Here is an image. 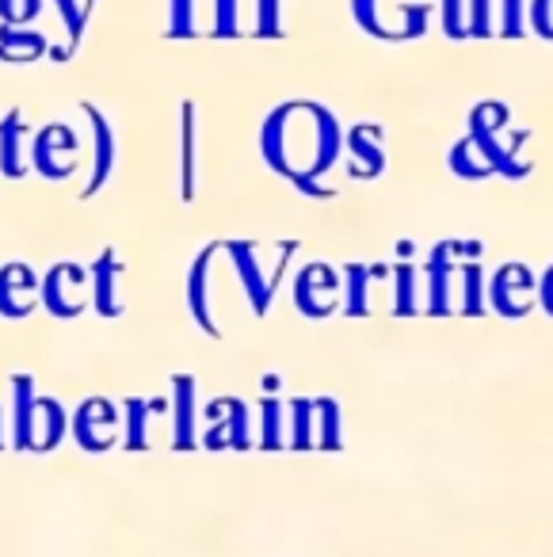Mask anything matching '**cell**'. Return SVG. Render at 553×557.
I'll return each mask as SVG.
<instances>
[{
    "instance_id": "obj_1",
    "label": "cell",
    "mask_w": 553,
    "mask_h": 557,
    "mask_svg": "<svg viewBox=\"0 0 553 557\" xmlns=\"http://www.w3.org/2000/svg\"><path fill=\"white\" fill-rule=\"evenodd\" d=\"M298 153H306V180L324 172L340 153V126L324 108L314 103H286L263 126V157L275 172L294 180Z\"/></svg>"
},
{
    "instance_id": "obj_2",
    "label": "cell",
    "mask_w": 553,
    "mask_h": 557,
    "mask_svg": "<svg viewBox=\"0 0 553 557\" xmlns=\"http://www.w3.org/2000/svg\"><path fill=\"white\" fill-rule=\"evenodd\" d=\"M27 161L42 172L47 180H65L77 172V134L65 123L42 126L32 138V157Z\"/></svg>"
},
{
    "instance_id": "obj_3",
    "label": "cell",
    "mask_w": 553,
    "mask_h": 557,
    "mask_svg": "<svg viewBox=\"0 0 553 557\" xmlns=\"http://www.w3.org/2000/svg\"><path fill=\"white\" fill-rule=\"evenodd\" d=\"M81 287H85V271L73 263H58L47 278H42V302L58 318H77L81 313Z\"/></svg>"
},
{
    "instance_id": "obj_4",
    "label": "cell",
    "mask_w": 553,
    "mask_h": 557,
    "mask_svg": "<svg viewBox=\"0 0 553 557\" xmlns=\"http://www.w3.org/2000/svg\"><path fill=\"white\" fill-rule=\"evenodd\" d=\"M88 115V123H93V146H96V169H93V184L85 187V195H96L103 184L111 180V169H115L119 161V146H115V131H111L108 115H103L96 103H81Z\"/></svg>"
},
{
    "instance_id": "obj_5",
    "label": "cell",
    "mask_w": 553,
    "mask_h": 557,
    "mask_svg": "<svg viewBox=\"0 0 553 557\" xmlns=\"http://www.w3.org/2000/svg\"><path fill=\"white\" fill-rule=\"evenodd\" d=\"M27 123L20 111H9V119H0V172L9 180H20L27 172V153H24Z\"/></svg>"
},
{
    "instance_id": "obj_6",
    "label": "cell",
    "mask_w": 553,
    "mask_h": 557,
    "mask_svg": "<svg viewBox=\"0 0 553 557\" xmlns=\"http://www.w3.org/2000/svg\"><path fill=\"white\" fill-rule=\"evenodd\" d=\"M39 287V278L32 275V268L24 263H12V268H0V313L4 318H24L32 310V302L20 295H32Z\"/></svg>"
},
{
    "instance_id": "obj_7",
    "label": "cell",
    "mask_w": 553,
    "mask_h": 557,
    "mask_svg": "<svg viewBox=\"0 0 553 557\" xmlns=\"http://www.w3.org/2000/svg\"><path fill=\"white\" fill-rule=\"evenodd\" d=\"M50 50L47 35L32 27H0V62H35Z\"/></svg>"
},
{
    "instance_id": "obj_8",
    "label": "cell",
    "mask_w": 553,
    "mask_h": 557,
    "mask_svg": "<svg viewBox=\"0 0 553 557\" xmlns=\"http://www.w3.org/2000/svg\"><path fill=\"white\" fill-rule=\"evenodd\" d=\"M62 428H65V417L58 409V401L50 397H35V420H32V443L39 447H54L62 440Z\"/></svg>"
},
{
    "instance_id": "obj_9",
    "label": "cell",
    "mask_w": 553,
    "mask_h": 557,
    "mask_svg": "<svg viewBox=\"0 0 553 557\" xmlns=\"http://www.w3.org/2000/svg\"><path fill=\"white\" fill-rule=\"evenodd\" d=\"M123 275V268H119L115 256H100L93 268V278H96V306H100V313H108V318H115L119 313V290H115V278Z\"/></svg>"
},
{
    "instance_id": "obj_10",
    "label": "cell",
    "mask_w": 553,
    "mask_h": 557,
    "mask_svg": "<svg viewBox=\"0 0 553 557\" xmlns=\"http://www.w3.org/2000/svg\"><path fill=\"white\" fill-rule=\"evenodd\" d=\"M111 424H115V412H111L108 401H85V409H81L77 420H73V432H77V440L93 450V432L96 428L111 432Z\"/></svg>"
},
{
    "instance_id": "obj_11",
    "label": "cell",
    "mask_w": 553,
    "mask_h": 557,
    "mask_svg": "<svg viewBox=\"0 0 553 557\" xmlns=\"http://www.w3.org/2000/svg\"><path fill=\"white\" fill-rule=\"evenodd\" d=\"M54 4L65 20V32H70V47H77L88 27V16H93V9H96V0H54Z\"/></svg>"
},
{
    "instance_id": "obj_12",
    "label": "cell",
    "mask_w": 553,
    "mask_h": 557,
    "mask_svg": "<svg viewBox=\"0 0 553 557\" xmlns=\"http://www.w3.org/2000/svg\"><path fill=\"white\" fill-rule=\"evenodd\" d=\"M207 268H210V252H202L199 263L192 268V278H187V298H192V310L202 325H210L207 321Z\"/></svg>"
},
{
    "instance_id": "obj_13",
    "label": "cell",
    "mask_w": 553,
    "mask_h": 557,
    "mask_svg": "<svg viewBox=\"0 0 553 557\" xmlns=\"http://www.w3.org/2000/svg\"><path fill=\"white\" fill-rule=\"evenodd\" d=\"M195 195V103H184V199Z\"/></svg>"
},
{
    "instance_id": "obj_14",
    "label": "cell",
    "mask_w": 553,
    "mask_h": 557,
    "mask_svg": "<svg viewBox=\"0 0 553 557\" xmlns=\"http://www.w3.org/2000/svg\"><path fill=\"white\" fill-rule=\"evenodd\" d=\"M195 0H169V35L172 39H187L195 35Z\"/></svg>"
},
{
    "instance_id": "obj_15",
    "label": "cell",
    "mask_w": 553,
    "mask_h": 557,
    "mask_svg": "<svg viewBox=\"0 0 553 557\" xmlns=\"http://www.w3.org/2000/svg\"><path fill=\"white\" fill-rule=\"evenodd\" d=\"M42 0H0V20L4 27H27L35 16H39Z\"/></svg>"
},
{
    "instance_id": "obj_16",
    "label": "cell",
    "mask_w": 553,
    "mask_h": 557,
    "mask_svg": "<svg viewBox=\"0 0 553 557\" xmlns=\"http://www.w3.org/2000/svg\"><path fill=\"white\" fill-rule=\"evenodd\" d=\"M241 32V0H214V35Z\"/></svg>"
},
{
    "instance_id": "obj_17",
    "label": "cell",
    "mask_w": 553,
    "mask_h": 557,
    "mask_svg": "<svg viewBox=\"0 0 553 557\" xmlns=\"http://www.w3.org/2000/svg\"><path fill=\"white\" fill-rule=\"evenodd\" d=\"M370 131H362V126H359V131H355L352 134V149H355V157H359V172H378V169H382V149H378V146H370Z\"/></svg>"
},
{
    "instance_id": "obj_18",
    "label": "cell",
    "mask_w": 553,
    "mask_h": 557,
    "mask_svg": "<svg viewBox=\"0 0 553 557\" xmlns=\"http://www.w3.org/2000/svg\"><path fill=\"white\" fill-rule=\"evenodd\" d=\"M256 27L260 35L279 32V0H256Z\"/></svg>"
},
{
    "instance_id": "obj_19",
    "label": "cell",
    "mask_w": 553,
    "mask_h": 557,
    "mask_svg": "<svg viewBox=\"0 0 553 557\" xmlns=\"http://www.w3.org/2000/svg\"><path fill=\"white\" fill-rule=\"evenodd\" d=\"M443 20L451 35H466V16H462V0H443Z\"/></svg>"
}]
</instances>
